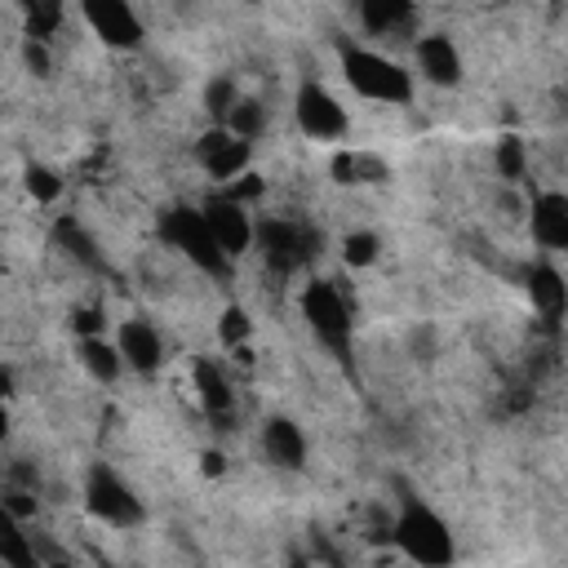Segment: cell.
Instances as JSON below:
<instances>
[{
  "label": "cell",
  "instance_id": "ba28073f",
  "mask_svg": "<svg viewBox=\"0 0 568 568\" xmlns=\"http://www.w3.org/2000/svg\"><path fill=\"white\" fill-rule=\"evenodd\" d=\"M248 151H253V142L235 138L226 124H213V129L200 133V142H195V160H200V169H204L209 178H217L222 186L235 182L240 173H248Z\"/></svg>",
  "mask_w": 568,
  "mask_h": 568
},
{
  "label": "cell",
  "instance_id": "7c38bea8",
  "mask_svg": "<svg viewBox=\"0 0 568 568\" xmlns=\"http://www.w3.org/2000/svg\"><path fill=\"white\" fill-rule=\"evenodd\" d=\"M528 226H532V240L550 253H564L568 248V195L564 191H541L532 200V213H528Z\"/></svg>",
  "mask_w": 568,
  "mask_h": 568
},
{
  "label": "cell",
  "instance_id": "277c9868",
  "mask_svg": "<svg viewBox=\"0 0 568 568\" xmlns=\"http://www.w3.org/2000/svg\"><path fill=\"white\" fill-rule=\"evenodd\" d=\"M297 302H302V320H306V328L315 333V342L328 346L337 359H346V355H351L355 320H351V306H346V297L337 293V284H333V280H311Z\"/></svg>",
  "mask_w": 568,
  "mask_h": 568
},
{
  "label": "cell",
  "instance_id": "5bb4252c",
  "mask_svg": "<svg viewBox=\"0 0 568 568\" xmlns=\"http://www.w3.org/2000/svg\"><path fill=\"white\" fill-rule=\"evenodd\" d=\"M524 293H528V302H532V311L541 315V320H559L564 311H568V280L550 266V262H537V266H528V275H524Z\"/></svg>",
  "mask_w": 568,
  "mask_h": 568
},
{
  "label": "cell",
  "instance_id": "83f0119b",
  "mask_svg": "<svg viewBox=\"0 0 568 568\" xmlns=\"http://www.w3.org/2000/svg\"><path fill=\"white\" fill-rule=\"evenodd\" d=\"M217 195H226V200H235V204H244L248 209V200H257L262 195V178L257 173H240L235 182H226Z\"/></svg>",
  "mask_w": 568,
  "mask_h": 568
},
{
  "label": "cell",
  "instance_id": "f546056e",
  "mask_svg": "<svg viewBox=\"0 0 568 568\" xmlns=\"http://www.w3.org/2000/svg\"><path fill=\"white\" fill-rule=\"evenodd\" d=\"M71 324H75V333H80V337H102V315H98L93 306L75 311V315H71Z\"/></svg>",
  "mask_w": 568,
  "mask_h": 568
},
{
  "label": "cell",
  "instance_id": "52a82bcc",
  "mask_svg": "<svg viewBox=\"0 0 568 568\" xmlns=\"http://www.w3.org/2000/svg\"><path fill=\"white\" fill-rule=\"evenodd\" d=\"M293 115H297V129H302L306 138L328 142V138H342V133H346V106H342L324 84H315V80H306V84L297 89Z\"/></svg>",
  "mask_w": 568,
  "mask_h": 568
},
{
  "label": "cell",
  "instance_id": "4fadbf2b",
  "mask_svg": "<svg viewBox=\"0 0 568 568\" xmlns=\"http://www.w3.org/2000/svg\"><path fill=\"white\" fill-rule=\"evenodd\" d=\"M115 346H120L124 364L138 368V373H155L164 364V342H160V333L146 320H124L115 328Z\"/></svg>",
  "mask_w": 568,
  "mask_h": 568
},
{
  "label": "cell",
  "instance_id": "cb8c5ba5",
  "mask_svg": "<svg viewBox=\"0 0 568 568\" xmlns=\"http://www.w3.org/2000/svg\"><path fill=\"white\" fill-rule=\"evenodd\" d=\"M493 160H497V173H501L506 182H519V178H524V164H528V155H524V142H519V138H501Z\"/></svg>",
  "mask_w": 568,
  "mask_h": 568
},
{
  "label": "cell",
  "instance_id": "8992f818",
  "mask_svg": "<svg viewBox=\"0 0 568 568\" xmlns=\"http://www.w3.org/2000/svg\"><path fill=\"white\" fill-rule=\"evenodd\" d=\"M84 506H89V515L93 519H102V524H111V528H133V524H142V497L106 466V462H98V466H89V475H84Z\"/></svg>",
  "mask_w": 568,
  "mask_h": 568
},
{
  "label": "cell",
  "instance_id": "8fae6325",
  "mask_svg": "<svg viewBox=\"0 0 568 568\" xmlns=\"http://www.w3.org/2000/svg\"><path fill=\"white\" fill-rule=\"evenodd\" d=\"M413 58H417V71H422L430 84H439V89H448V84L462 80V53H457V44H453L444 31L422 36V40L413 44Z\"/></svg>",
  "mask_w": 568,
  "mask_h": 568
},
{
  "label": "cell",
  "instance_id": "44dd1931",
  "mask_svg": "<svg viewBox=\"0 0 568 568\" xmlns=\"http://www.w3.org/2000/svg\"><path fill=\"white\" fill-rule=\"evenodd\" d=\"M226 129H231L235 138H244V142H253V138H262V129H266V106H262L257 98H240V106L231 111V120H226Z\"/></svg>",
  "mask_w": 568,
  "mask_h": 568
},
{
  "label": "cell",
  "instance_id": "7a4b0ae2",
  "mask_svg": "<svg viewBox=\"0 0 568 568\" xmlns=\"http://www.w3.org/2000/svg\"><path fill=\"white\" fill-rule=\"evenodd\" d=\"M155 231H160V240H164L169 248H178L195 271L217 275V280L231 275V257L222 253V244H217V235H213L204 209H195V204H169V209L160 213Z\"/></svg>",
  "mask_w": 568,
  "mask_h": 568
},
{
  "label": "cell",
  "instance_id": "5b68a950",
  "mask_svg": "<svg viewBox=\"0 0 568 568\" xmlns=\"http://www.w3.org/2000/svg\"><path fill=\"white\" fill-rule=\"evenodd\" d=\"M253 248H257V257H262L275 275H293V271H302V266L315 257L320 235L306 231V226L293 222V217H257V226H253Z\"/></svg>",
  "mask_w": 568,
  "mask_h": 568
},
{
  "label": "cell",
  "instance_id": "2e32d148",
  "mask_svg": "<svg viewBox=\"0 0 568 568\" xmlns=\"http://www.w3.org/2000/svg\"><path fill=\"white\" fill-rule=\"evenodd\" d=\"M195 395H200V404H204V413L213 417V422H226L231 417V408H235V395H231V382H226V373L213 364V359H195Z\"/></svg>",
  "mask_w": 568,
  "mask_h": 568
},
{
  "label": "cell",
  "instance_id": "1f68e13d",
  "mask_svg": "<svg viewBox=\"0 0 568 568\" xmlns=\"http://www.w3.org/2000/svg\"><path fill=\"white\" fill-rule=\"evenodd\" d=\"M333 178L337 182H355V151H337L333 155Z\"/></svg>",
  "mask_w": 568,
  "mask_h": 568
},
{
  "label": "cell",
  "instance_id": "7402d4cb",
  "mask_svg": "<svg viewBox=\"0 0 568 568\" xmlns=\"http://www.w3.org/2000/svg\"><path fill=\"white\" fill-rule=\"evenodd\" d=\"M204 106H209L213 124H226V120H231V111L240 106V89H235L226 75H213V80H209V89H204Z\"/></svg>",
  "mask_w": 568,
  "mask_h": 568
},
{
  "label": "cell",
  "instance_id": "ac0fdd59",
  "mask_svg": "<svg viewBox=\"0 0 568 568\" xmlns=\"http://www.w3.org/2000/svg\"><path fill=\"white\" fill-rule=\"evenodd\" d=\"M53 240H58V248H62L71 262H80L84 271H106L102 248L93 244V235H89L75 217H58V222H53Z\"/></svg>",
  "mask_w": 568,
  "mask_h": 568
},
{
  "label": "cell",
  "instance_id": "4dcf8cb0",
  "mask_svg": "<svg viewBox=\"0 0 568 568\" xmlns=\"http://www.w3.org/2000/svg\"><path fill=\"white\" fill-rule=\"evenodd\" d=\"M22 58H27V67H31L36 75H44V71H49V53H44V44H40V40H27V44H22Z\"/></svg>",
  "mask_w": 568,
  "mask_h": 568
},
{
  "label": "cell",
  "instance_id": "d4e9b609",
  "mask_svg": "<svg viewBox=\"0 0 568 568\" xmlns=\"http://www.w3.org/2000/svg\"><path fill=\"white\" fill-rule=\"evenodd\" d=\"M342 257H346V266H368V262H377V235H373V231H351V235L342 240Z\"/></svg>",
  "mask_w": 568,
  "mask_h": 568
},
{
  "label": "cell",
  "instance_id": "f1b7e54d",
  "mask_svg": "<svg viewBox=\"0 0 568 568\" xmlns=\"http://www.w3.org/2000/svg\"><path fill=\"white\" fill-rule=\"evenodd\" d=\"M4 515H9V519H18V524H22V519H31V515H36V497H31L27 488L9 484V488H4Z\"/></svg>",
  "mask_w": 568,
  "mask_h": 568
},
{
  "label": "cell",
  "instance_id": "d6986e66",
  "mask_svg": "<svg viewBox=\"0 0 568 568\" xmlns=\"http://www.w3.org/2000/svg\"><path fill=\"white\" fill-rule=\"evenodd\" d=\"M0 559H4V568H44L40 550H36V537L22 532V524L9 519V515L0 519Z\"/></svg>",
  "mask_w": 568,
  "mask_h": 568
},
{
  "label": "cell",
  "instance_id": "9a60e30c",
  "mask_svg": "<svg viewBox=\"0 0 568 568\" xmlns=\"http://www.w3.org/2000/svg\"><path fill=\"white\" fill-rule=\"evenodd\" d=\"M262 453H266V462H275L284 470H302L306 466V435H302V426L293 417H266Z\"/></svg>",
  "mask_w": 568,
  "mask_h": 568
},
{
  "label": "cell",
  "instance_id": "6da1fadb",
  "mask_svg": "<svg viewBox=\"0 0 568 568\" xmlns=\"http://www.w3.org/2000/svg\"><path fill=\"white\" fill-rule=\"evenodd\" d=\"M390 537L395 546L417 564V568H448L457 559V541H453V528L422 501V497H404L399 501V515L390 524Z\"/></svg>",
  "mask_w": 568,
  "mask_h": 568
},
{
  "label": "cell",
  "instance_id": "ffe728a7",
  "mask_svg": "<svg viewBox=\"0 0 568 568\" xmlns=\"http://www.w3.org/2000/svg\"><path fill=\"white\" fill-rule=\"evenodd\" d=\"M80 359H84V368H89L98 382H115L120 368H124L120 346L106 342V337H80Z\"/></svg>",
  "mask_w": 568,
  "mask_h": 568
},
{
  "label": "cell",
  "instance_id": "4316f807",
  "mask_svg": "<svg viewBox=\"0 0 568 568\" xmlns=\"http://www.w3.org/2000/svg\"><path fill=\"white\" fill-rule=\"evenodd\" d=\"M217 337H222L226 346L244 351V342H248V315H244L240 306H226L222 320H217Z\"/></svg>",
  "mask_w": 568,
  "mask_h": 568
},
{
  "label": "cell",
  "instance_id": "603a6c76",
  "mask_svg": "<svg viewBox=\"0 0 568 568\" xmlns=\"http://www.w3.org/2000/svg\"><path fill=\"white\" fill-rule=\"evenodd\" d=\"M62 22V4H27V40H49Z\"/></svg>",
  "mask_w": 568,
  "mask_h": 568
},
{
  "label": "cell",
  "instance_id": "836d02e7",
  "mask_svg": "<svg viewBox=\"0 0 568 568\" xmlns=\"http://www.w3.org/2000/svg\"><path fill=\"white\" fill-rule=\"evenodd\" d=\"M564 102H568V98H564Z\"/></svg>",
  "mask_w": 568,
  "mask_h": 568
},
{
  "label": "cell",
  "instance_id": "e0dca14e",
  "mask_svg": "<svg viewBox=\"0 0 568 568\" xmlns=\"http://www.w3.org/2000/svg\"><path fill=\"white\" fill-rule=\"evenodd\" d=\"M413 18H417V9L408 0H364L359 4V22L373 36H399L413 27Z\"/></svg>",
  "mask_w": 568,
  "mask_h": 568
},
{
  "label": "cell",
  "instance_id": "3957f363",
  "mask_svg": "<svg viewBox=\"0 0 568 568\" xmlns=\"http://www.w3.org/2000/svg\"><path fill=\"white\" fill-rule=\"evenodd\" d=\"M342 75L368 102H390V106L413 102V75L399 62H390L386 53H377V49L342 44Z\"/></svg>",
  "mask_w": 568,
  "mask_h": 568
},
{
  "label": "cell",
  "instance_id": "484cf974",
  "mask_svg": "<svg viewBox=\"0 0 568 568\" xmlns=\"http://www.w3.org/2000/svg\"><path fill=\"white\" fill-rule=\"evenodd\" d=\"M27 191H31L40 204H49V200L62 195V178H58L53 169H44V164H31V169H27Z\"/></svg>",
  "mask_w": 568,
  "mask_h": 568
},
{
  "label": "cell",
  "instance_id": "d6a6232c",
  "mask_svg": "<svg viewBox=\"0 0 568 568\" xmlns=\"http://www.w3.org/2000/svg\"><path fill=\"white\" fill-rule=\"evenodd\" d=\"M204 470L217 475V470H222V457H217V453H204Z\"/></svg>",
  "mask_w": 568,
  "mask_h": 568
},
{
  "label": "cell",
  "instance_id": "9c48e42d",
  "mask_svg": "<svg viewBox=\"0 0 568 568\" xmlns=\"http://www.w3.org/2000/svg\"><path fill=\"white\" fill-rule=\"evenodd\" d=\"M80 13L89 22V31L106 49H133V44H142V18L124 0H84Z\"/></svg>",
  "mask_w": 568,
  "mask_h": 568
},
{
  "label": "cell",
  "instance_id": "30bf717a",
  "mask_svg": "<svg viewBox=\"0 0 568 568\" xmlns=\"http://www.w3.org/2000/svg\"><path fill=\"white\" fill-rule=\"evenodd\" d=\"M204 217H209V226H213V235H217V244H222V253L235 262L240 253H248V244H253V217H248V209L244 204H235V200H226V195H213L209 204H204Z\"/></svg>",
  "mask_w": 568,
  "mask_h": 568
}]
</instances>
